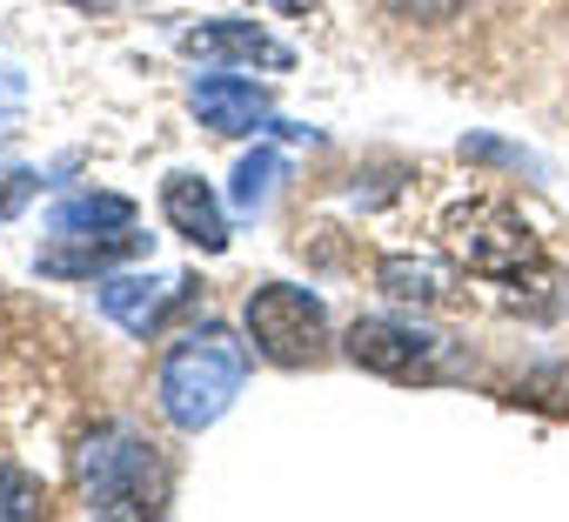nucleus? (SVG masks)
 Returning a JSON list of instances; mask_svg holds the SVG:
<instances>
[{
    "label": "nucleus",
    "mask_w": 569,
    "mask_h": 522,
    "mask_svg": "<svg viewBox=\"0 0 569 522\" xmlns=\"http://www.w3.org/2000/svg\"><path fill=\"white\" fill-rule=\"evenodd\" d=\"M241 382H248V349L221 322H201V329H188L161 355L154 395H161V415L194 435V429H208V422L228 415V402L241 395Z\"/></svg>",
    "instance_id": "1"
},
{
    "label": "nucleus",
    "mask_w": 569,
    "mask_h": 522,
    "mask_svg": "<svg viewBox=\"0 0 569 522\" xmlns=\"http://www.w3.org/2000/svg\"><path fill=\"white\" fill-rule=\"evenodd\" d=\"M81 495H88L94 515L141 522V515L168 509V469H161V455H154L148 435H134V429L114 422V429H94L81 442Z\"/></svg>",
    "instance_id": "2"
},
{
    "label": "nucleus",
    "mask_w": 569,
    "mask_h": 522,
    "mask_svg": "<svg viewBox=\"0 0 569 522\" xmlns=\"http://www.w3.org/2000/svg\"><path fill=\"white\" fill-rule=\"evenodd\" d=\"M442 241H449V254L469 275H489V282H522L542 261L536 234L522 228V214L509 201H462V208H449Z\"/></svg>",
    "instance_id": "3"
},
{
    "label": "nucleus",
    "mask_w": 569,
    "mask_h": 522,
    "mask_svg": "<svg viewBox=\"0 0 569 522\" xmlns=\"http://www.w3.org/2000/svg\"><path fill=\"white\" fill-rule=\"evenodd\" d=\"M248 342L274 369H316L329 355V315L309 289L296 282H268L248 295Z\"/></svg>",
    "instance_id": "4"
},
{
    "label": "nucleus",
    "mask_w": 569,
    "mask_h": 522,
    "mask_svg": "<svg viewBox=\"0 0 569 522\" xmlns=\"http://www.w3.org/2000/svg\"><path fill=\"white\" fill-rule=\"evenodd\" d=\"M342 349L356 369H369L382 382H436L442 375V342L409 322H389V315H362Z\"/></svg>",
    "instance_id": "5"
},
{
    "label": "nucleus",
    "mask_w": 569,
    "mask_h": 522,
    "mask_svg": "<svg viewBox=\"0 0 569 522\" xmlns=\"http://www.w3.org/2000/svg\"><path fill=\"white\" fill-rule=\"evenodd\" d=\"M188 295H194L188 275H108V282H101V315L148 342V335L168 322V309H181Z\"/></svg>",
    "instance_id": "6"
},
{
    "label": "nucleus",
    "mask_w": 569,
    "mask_h": 522,
    "mask_svg": "<svg viewBox=\"0 0 569 522\" xmlns=\"http://www.w3.org/2000/svg\"><path fill=\"white\" fill-rule=\"evenodd\" d=\"M188 108H194V121L201 128H214V134H261V128H281L274 121V108H268V94L254 88V81H234V74H208V81H194V94H188Z\"/></svg>",
    "instance_id": "7"
},
{
    "label": "nucleus",
    "mask_w": 569,
    "mask_h": 522,
    "mask_svg": "<svg viewBox=\"0 0 569 522\" xmlns=\"http://www.w3.org/2000/svg\"><path fill=\"white\" fill-rule=\"evenodd\" d=\"M161 214H168V228H174L181 241H194L201 254H221V248H228V214H221V201H214L208 181L168 174V181H161Z\"/></svg>",
    "instance_id": "8"
},
{
    "label": "nucleus",
    "mask_w": 569,
    "mask_h": 522,
    "mask_svg": "<svg viewBox=\"0 0 569 522\" xmlns=\"http://www.w3.org/2000/svg\"><path fill=\"white\" fill-rule=\"evenodd\" d=\"M181 54L188 61H234V68H289V48L268 41L254 21H201L181 34Z\"/></svg>",
    "instance_id": "9"
},
{
    "label": "nucleus",
    "mask_w": 569,
    "mask_h": 522,
    "mask_svg": "<svg viewBox=\"0 0 569 522\" xmlns=\"http://www.w3.org/2000/svg\"><path fill=\"white\" fill-rule=\"evenodd\" d=\"M134 254H148V234H134V228L81 234V248H74V241H54V248L41 254V275H68V282H81V275H101V269H114V261H134Z\"/></svg>",
    "instance_id": "10"
},
{
    "label": "nucleus",
    "mask_w": 569,
    "mask_h": 522,
    "mask_svg": "<svg viewBox=\"0 0 569 522\" xmlns=\"http://www.w3.org/2000/svg\"><path fill=\"white\" fill-rule=\"evenodd\" d=\"M114 228H134V201L128 194H61L48 208V234L54 241H81V234H114Z\"/></svg>",
    "instance_id": "11"
},
{
    "label": "nucleus",
    "mask_w": 569,
    "mask_h": 522,
    "mask_svg": "<svg viewBox=\"0 0 569 522\" xmlns=\"http://www.w3.org/2000/svg\"><path fill=\"white\" fill-rule=\"evenodd\" d=\"M376 282L396 302H442V289H449V275L436 269V261H416V254H389L376 269Z\"/></svg>",
    "instance_id": "12"
},
{
    "label": "nucleus",
    "mask_w": 569,
    "mask_h": 522,
    "mask_svg": "<svg viewBox=\"0 0 569 522\" xmlns=\"http://www.w3.org/2000/svg\"><path fill=\"white\" fill-rule=\"evenodd\" d=\"M274 174H281V154L254 148V154L234 168V208H261V201H268V188H274Z\"/></svg>",
    "instance_id": "13"
},
{
    "label": "nucleus",
    "mask_w": 569,
    "mask_h": 522,
    "mask_svg": "<svg viewBox=\"0 0 569 522\" xmlns=\"http://www.w3.org/2000/svg\"><path fill=\"white\" fill-rule=\"evenodd\" d=\"M34 509H41L34 475H21L14 462H0V515H34Z\"/></svg>",
    "instance_id": "14"
},
{
    "label": "nucleus",
    "mask_w": 569,
    "mask_h": 522,
    "mask_svg": "<svg viewBox=\"0 0 569 522\" xmlns=\"http://www.w3.org/2000/svg\"><path fill=\"white\" fill-rule=\"evenodd\" d=\"M462 161H502V168L542 174V161H536V154H522V148H509V141H489V134H469V141H462Z\"/></svg>",
    "instance_id": "15"
},
{
    "label": "nucleus",
    "mask_w": 569,
    "mask_h": 522,
    "mask_svg": "<svg viewBox=\"0 0 569 522\" xmlns=\"http://www.w3.org/2000/svg\"><path fill=\"white\" fill-rule=\"evenodd\" d=\"M34 188H41V174H34V168H0V221L21 214V208L34 201Z\"/></svg>",
    "instance_id": "16"
},
{
    "label": "nucleus",
    "mask_w": 569,
    "mask_h": 522,
    "mask_svg": "<svg viewBox=\"0 0 569 522\" xmlns=\"http://www.w3.org/2000/svg\"><path fill=\"white\" fill-rule=\"evenodd\" d=\"M396 8H402V14H416V21H449L462 0H396Z\"/></svg>",
    "instance_id": "17"
},
{
    "label": "nucleus",
    "mask_w": 569,
    "mask_h": 522,
    "mask_svg": "<svg viewBox=\"0 0 569 522\" xmlns=\"http://www.w3.org/2000/svg\"><path fill=\"white\" fill-rule=\"evenodd\" d=\"M81 8H114V0H81Z\"/></svg>",
    "instance_id": "18"
}]
</instances>
